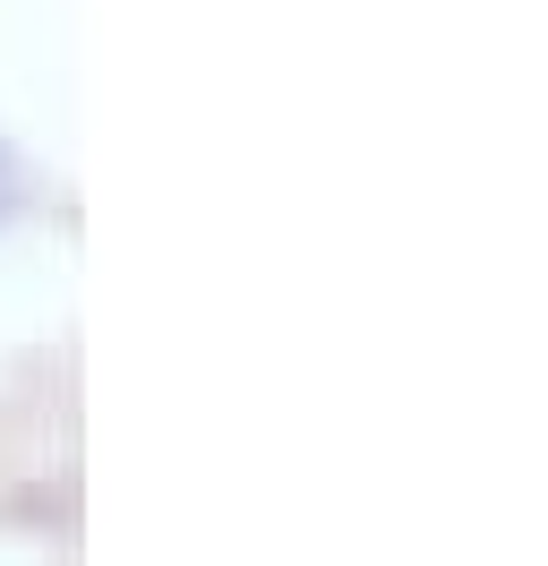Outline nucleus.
<instances>
[{"instance_id": "nucleus-1", "label": "nucleus", "mask_w": 548, "mask_h": 566, "mask_svg": "<svg viewBox=\"0 0 548 566\" xmlns=\"http://www.w3.org/2000/svg\"><path fill=\"white\" fill-rule=\"evenodd\" d=\"M18 207H27V164H18V146L0 138V232L18 223Z\"/></svg>"}]
</instances>
